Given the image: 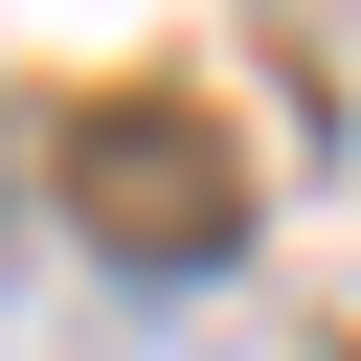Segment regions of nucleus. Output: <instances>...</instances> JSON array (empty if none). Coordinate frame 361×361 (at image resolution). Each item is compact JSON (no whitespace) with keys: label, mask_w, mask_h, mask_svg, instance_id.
I'll list each match as a JSON object with an SVG mask.
<instances>
[{"label":"nucleus","mask_w":361,"mask_h":361,"mask_svg":"<svg viewBox=\"0 0 361 361\" xmlns=\"http://www.w3.org/2000/svg\"><path fill=\"white\" fill-rule=\"evenodd\" d=\"M68 226H90V248H135V271H226V248H248V158H226L203 113H158V90H135V113H90V135H68Z\"/></svg>","instance_id":"nucleus-1"}]
</instances>
